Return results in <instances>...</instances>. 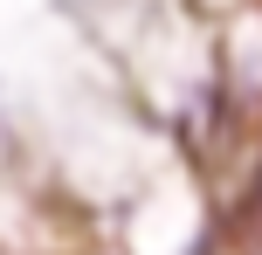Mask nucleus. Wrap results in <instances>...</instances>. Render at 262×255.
Wrapping results in <instances>:
<instances>
[{
    "instance_id": "1",
    "label": "nucleus",
    "mask_w": 262,
    "mask_h": 255,
    "mask_svg": "<svg viewBox=\"0 0 262 255\" xmlns=\"http://www.w3.org/2000/svg\"><path fill=\"white\" fill-rule=\"evenodd\" d=\"M235 248H249L262 255V159H255V173H249V187H242V200H235Z\"/></svg>"
}]
</instances>
